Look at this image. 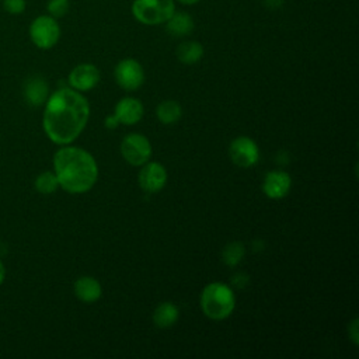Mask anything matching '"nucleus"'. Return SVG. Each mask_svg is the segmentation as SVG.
I'll use <instances>...</instances> for the list:
<instances>
[{
  "mask_svg": "<svg viewBox=\"0 0 359 359\" xmlns=\"http://www.w3.org/2000/svg\"><path fill=\"white\" fill-rule=\"evenodd\" d=\"M156 115L158 121L164 125H172L175 123L181 115H182V108L181 105L174 101V100H164L161 101L157 108H156Z\"/></svg>",
  "mask_w": 359,
  "mask_h": 359,
  "instance_id": "18",
  "label": "nucleus"
},
{
  "mask_svg": "<svg viewBox=\"0 0 359 359\" xmlns=\"http://www.w3.org/2000/svg\"><path fill=\"white\" fill-rule=\"evenodd\" d=\"M122 157L132 165H143L151 156V144L149 139L140 133H129L121 143Z\"/></svg>",
  "mask_w": 359,
  "mask_h": 359,
  "instance_id": "6",
  "label": "nucleus"
},
{
  "mask_svg": "<svg viewBox=\"0 0 359 359\" xmlns=\"http://www.w3.org/2000/svg\"><path fill=\"white\" fill-rule=\"evenodd\" d=\"M236 307V296L233 290L222 283L212 282L206 285L201 293V309L210 320L227 318Z\"/></svg>",
  "mask_w": 359,
  "mask_h": 359,
  "instance_id": "3",
  "label": "nucleus"
},
{
  "mask_svg": "<svg viewBox=\"0 0 359 359\" xmlns=\"http://www.w3.org/2000/svg\"><path fill=\"white\" fill-rule=\"evenodd\" d=\"M70 10V0H48L46 3V13L59 20L63 18Z\"/></svg>",
  "mask_w": 359,
  "mask_h": 359,
  "instance_id": "21",
  "label": "nucleus"
},
{
  "mask_svg": "<svg viewBox=\"0 0 359 359\" xmlns=\"http://www.w3.org/2000/svg\"><path fill=\"white\" fill-rule=\"evenodd\" d=\"M229 156L236 165L241 168H248L258 161L259 149L251 137L238 136L231 140L229 146Z\"/></svg>",
  "mask_w": 359,
  "mask_h": 359,
  "instance_id": "8",
  "label": "nucleus"
},
{
  "mask_svg": "<svg viewBox=\"0 0 359 359\" xmlns=\"http://www.w3.org/2000/svg\"><path fill=\"white\" fill-rule=\"evenodd\" d=\"M3 10L10 15H20L27 10V0H1Z\"/></svg>",
  "mask_w": 359,
  "mask_h": 359,
  "instance_id": "22",
  "label": "nucleus"
},
{
  "mask_svg": "<svg viewBox=\"0 0 359 359\" xmlns=\"http://www.w3.org/2000/svg\"><path fill=\"white\" fill-rule=\"evenodd\" d=\"M167 182V170L161 163L147 161L139 172V185L147 194L160 192Z\"/></svg>",
  "mask_w": 359,
  "mask_h": 359,
  "instance_id": "9",
  "label": "nucleus"
},
{
  "mask_svg": "<svg viewBox=\"0 0 359 359\" xmlns=\"http://www.w3.org/2000/svg\"><path fill=\"white\" fill-rule=\"evenodd\" d=\"M180 317L178 307L171 302L160 303L153 311V323L157 328L165 330L172 327Z\"/></svg>",
  "mask_w": 359,
  "mask_h": 359,
  "instance_id": "16",
  "label": "nucleus"
},
{
  "mask_svg": "<svg viewBox=\"0 0 359 359\" xmlns=\"http://www.w3.org/2000/svg\"><path fill=\"white\" fill-rule=\"evenodd\" d=\"M62 29L59 21L49 14L35 17L28 27V36L31 42L42 50L52 49L60 39Z\"/></svg>",
  "mask_w": 359,
  "mask_h": 359,
  "instance_id": "5",
  "label": "nucleus"
},
{
  "mask_svg": "<svg viewBox=\"0 0 359 359\" xmlns=\"http://www.w3.org/2000/svg\"><path fill=\"white\" fill-rule=\"evenodd\" d=\"M43 105V132L50 142L60 146L74 142L90 118L87 98L72 87H62L53 91Z\"/></svg>",
  "mask_w": 359,
  "mask_h": 359,
  "instance_id": "1",
  "label": "nucleus"
},
{
  "mask_svg": "<svg viewBox=\"0 0 359 359\" xmlns=\"http://www.w3.org/2000/svg\"><path fill=\"white\" fill-rule=\"evenodd\" d=\"M118 119L115 118V115H109V116H107V119H105V126L108 128V129H114V128H116L118 126Z\"/></svg>",
  "mask_w": 359,
  "mask_h": 359,
  "instance_id": "25",
  "label": "nucleus"
},
{
  "mask_svg": "<svg viewBox=\"0 0 359 359\" xmlns=\"http://www.w3.org/2000/svg\"><path fill=\"white\" fill-rule=\"evenodd\" d=\"M24 98L32 107L43 105L49 97V86L41 76L29 77L24 84Z\"/></svg>",
  "mask_w": 359,
  "mask_h": 359,
  "instance_id": "13",
  "label": "nucleus"
},
{
  "mask_svg": "<svg viewBox=\"0 0 359 359\" xmlns=\"http://www.w3.org/2000/svg\"><path fill=\"white\" fill-rule=\"evenodd\" d=\"M244 254H245L244 244L240 241H233L224 247V250L222 252V259L226 265L236 266L243 259Z\"/></svg>",
  "mask_w": 359,
  "mask_h": 359,
  "instance_id": "20",
  "label": "nucleus"
},
{
  "mask_svg": "<svg viewBox=\"0 0 359 359\" xmlns=\"http://www.w3.org/2000/svg\"><path fill=\"white\" fill-rule=\"evenodd\" d=\"M35 191L42 195H50L59 188V181L53 171H42L34 181Z\"/></svg>",
  "mask_w": 359,
  "mask_h": 359,
  "instance_id": "19",
  "label": "nucleus"
},
{
  "mask_svg": "<svg viewBox=\"0 0 359 359\" xmlns=\"http://www.w3.org/2000/svg\"><path fill=\"white\" fill-rule=\"evenodd\" d=\"M164 25H165V31L170 35L175 38H182L189 35L194 31L195 21L189 13L175 10L171 14V17L164 22Z\"/></svg>",
  "mask_w": 359,
  "mask_h": 359,
  "instance_id": "15",
  "label": "nucleus"
},
{
  "mask_svg": "<svg viewBox=\"0 0 359 359\" xmlns=\"http://www.w3.org/2000/svg\"><path fill=\"white\" fill-rule=\"evenodd\" d=\"M174 11V0H133L130 4L132 17L149 27L164 24Z\"/></svg>",
  "mask_w": 359,
  "mask_h": 359,
  "instance_id": "4",
  "label": "nucleus"
},
{
  "mask_svg": "<svg viewBox=\"0 0 359 359\" xmlns=\"http://www.w3.org/2000/svg\"><path fill=\"white\" fill-rule=\"evenodd\" d=\"M101 79L100 70L93 63H80L74 66L67 77L69 86L80 93L93 90Z\"/></svg>",
  "mask_w": 359,
  "mask_h": 359,
  "instance_id": "10",
  "label": "nucleus"
},
{
  "mask_svg": "<svg viewBox=\"0 0 359 359\" xmlns=\"http://www.w3.org/2000/svg\"><path fill=\"white\" fill-rule=\"evenodd\" d=\"M118 86L126 91H135L144 83L143 66L133 57H126L118 62L114 70Z\"/></svg>",
  "mask_w": 359,
  "mask_h": 359,
  "instance_id": "7",
  "label": "nucleus"
},
{
  "mask_svg": "<svg viewBox=\"0 0 359 359\" xmlns=\"http://www.w3.org/2000/svg\"><path fill=\"white\" fill-rule=\"evenodd\" d=\"M114 115L119 123L135 125L143 116V104L137 98L125 97L116 102Z\"/></svg>",
  "mask_w": 359,
  "mask_h": 359,
  "instance_id": "12",
  "label": "nucleus"
},
{
  "mask_svg": "<svg viewBox=\"0 0 359 359\" xmlns=\"http://www.w3.org/2000/svg\"><path fill=\"white\" fill-rule=\"evenodd\" d=\"M175 3H180L182 6H194V4H198L201 0H174Z\"/></svg>",
  "mask_w": 359,
  "mask_h": 359,
  "instance_id": "27",
  "label": "nucleus"
},
{
  "mask_svg": "<svg viewBox=\"0 0 359 359\" xmlns=\"http://www.w3.org/2000/svg\"><path fill=\"white\" fill-rule=\"evenodd\" d=\"M262 3L269 10H279L283 7L285 0H262Z\"/></svg>",
  "mask_w": 359,
  "mask_h": 359,
  "instance_id": "24",
  "label": "nucleus"
},
{
  "mask_svg": "<svg viewBox=\"0 0 359 359\" xmlns=\"http://www.w3.org/2000/svg\"><path fill=\"white\" fill-rule=\"evenodd\" d=\"M203 46L201 42L198 41H182L177 49H175V55L177 59L184 63V65H195L198 63L202 57H203Z\"/></svg>",
  "mask_w": 359,
  "mask_h": 359,
  "instance_id": "17",
  "label": "nucleus"
},
{
  "mask_svg": "<svg viewBox=\"0 0 359 359\" xmlns=\"http://www.w3.org/2000/svg\"><path fill=\"white\" fill-rule=\"evenodd\" d=\"M4 280H6V266H4L3 261L0 259V286L3 285Z\"/></svg>",
  "mask_w": 359,
  "mask_h": 359,
  "instance_id": "26",
  "label": "nucleus"
},
{
  "mask_svg": "<svg viewBox=\"0 0 359 359\" xmlns=\"http://www.w3.org/2000/svg\"><path fill=\"white\" fill-rule=\"evenodd\" d=\"M73 292L83 303H94L102 294L100 282L93 276H80L73 285Z\"/></svg>",
  "mask_w": 359,
  "mask_h": 359,
  "instance_id": "14",
  "label": "nucleus"
},
{
  "mask_svg": "<svg viewBox=\"0 0 359 359\" xmlns=\"http://www.w3.org/2000/svg\"><path fill=\"white\" fill-rule=\"evenodd\" d=\"M53 172L59 187L69 194L90 191L98 178L94 157L87 150L69 144L62 146L53 154Z\"/></svg>",
  "mask_w": 359,
  "mask_h": 359,
  "instance_id": "2",
  "label": "nucleus"
},
{
  "mask_svg": "<svg viewBox=\"0 0 359 359\" xmlns=\"http://www.w3.org/2000/svg\"><path fill=\"white\" fill-rule=\"evenodd\" d=\"M292 187V178L286 171L273 170L265 174L262 182L264 194L271 199H280L286 196Z\"/></svg>",
  "mask_w": 359,
  "mask_h": 359,
  "instance_id": "11",
  "label": "nucleus"
},
{
  "mask_svg": "<svg viewBox=\"0 0 359 359\" xmlns=\"http://www.w3.org/2000/svg\"><path fill=\"white\" fill-rule=\"evenodd\" d=\"M0 1H1V0H0Z\"/></svg>",
  "mask_w": 359,
  "mask_h": 359,
  "instance_id": "28",
  "label": "nucleus"
},
{
  "mask_svg": "<svg viewBox=\"0 0 359 359\" xmlns=\"http://www.w3.org/2000/svg\"><path fill=\"white\" fill-rule=\"evenodd\" d=\"M348 334H349V338L352 339V342L355 345L359 344V330H358V318H353L352 323L349 324L348 327Z\"/></svg>",
  "mask_w": 359,
  "mask_h": 359,
  "instance_id": "23",
  "label": "nucleus"
}]
</instances>
